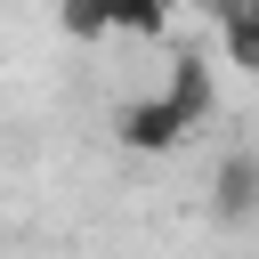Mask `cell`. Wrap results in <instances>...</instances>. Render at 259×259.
<instances>
[{
    "instance_id": "obj_1",
    "label": "cell",
    "mask_w": 259,
    "mask_h": 259,
    "mask_svg": "<svg viewBox=\"0 0 259 259\" xmlns=\"http://www.w3.org/2000/svg\"><path fill=\"white\" fill-rule=\"evenodd\" d=\"M113 138L130 146V154H146V162H162V154H178L194 130H186V113L162 97V89H146V97H121L113 105Z\"/></svg>"
},
{
    "instance_id": "obj_2",
    "label": "cell",
    "mask_w": 259,
    "mask_h": 259,
    "mask_svg": "<svg viewBox=\"0 0 259 259\" xmlns=\"http://www.w3.org/2000/svg\"><path fill=\"white\" fill-rule=\"evenodd\" d=\"M162 97L186 113V130H202V121L219 113V65H210L202 49H178V57H170V73H162Z\"/></svg>"
},
{
    "instance_id": "obj_3",
    "label": "cell",
    "mask_w": 259,
    "mask_h": 259,
    "mask_svg": "<svg viewBox=\"0 0 259 259\" xmlns=\"http://www.w3.org/2000/svg\"><path fill=\"white\" fill-rule=\"evenodd\" d=\"M210 219H227V227H251L259 219V154H219V170H210Z\"/></svg>"
},
{
    "instance_id": "obj_4",
    "label": "cell",
    "mask_w": 259,
    "mask_h": 259,
    "mask_svg": "<svg viewBox=\"0 0 259 259\" xmlns=\"http://www.w3.org/2000/svg\"><path fill=\"white\" fill-rule=\"evenodd\" d=\"M105 16H113V40H162L170 32V0H105Z\"/></svg>"
},
{
    "instance_id": "obj_5",
    "label": "cell",
    "mask_w": 259,
    "mask_h": 259,
    "mask_svg": "<svg viewBox=\"0 0 259 259\" xmlns=\"http://www.w3.org/2000/svg\"><path fill=\"white\" fill-rule=\"evenodd\" d=\"M57 32L97 49V40H113V16H105V0H57Z\"/></svg>"
},
{
    "instance_id": "obj_6",
    "label": "cell",
    "mask_w": 259,
    "mask_h": 259,
    "mask_svg": "<svg viewBox=\"0 0 259 259\" xmlns=\"http://www.w3.org/2000/svg\"><path fill=\"white\" fill-rule=\"evenodd\" d=\"M219 57L259 81V24H251V16H219Z\"/></svg>"
},
{
    "instance_id": "obj_7",
    "label": "cell",
    "mask_w": 259,
    "mask_h": 259,
    "mask_svg": "<svg viewBox=\"0 0 259 259\" xmlns=\"http://www.w3.org/2000/svg\"><path fill=\"white\" fill-rule=\"evenodd\" d=\"M210 16H251L259 24V0H210Z\"/></svg>"
}]
</instances>
